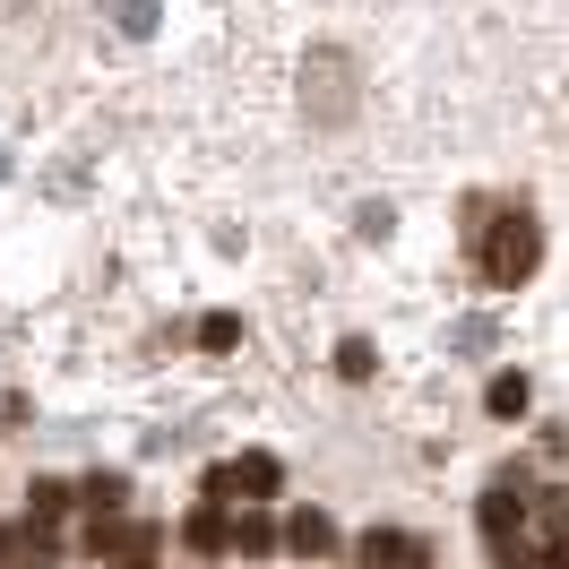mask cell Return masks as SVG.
Listing matches in <instances>:
<instances>
[{"instance_id": "6da1fadb", "label": "cell", "mask_w": 569, "mask_h": 569, "mask_svg": "<svg viewBox=\"0 0 569 569\" xmlns=\"http://www.w3.org/2000/svg\"><path fill=\"white\" fill-rule=\"evenodd\" d=\"M535 259H543V224H535L527 208H509L500 224H483V242H475V268H483V284H492V293L527 284Z\"/></svg>"}, {"instance_id": "7a4b0ae2", "label": "cell", "mask_w": 569, "mask_h": 569, "mask_svg": "<svg viewBox=\"0 0 569 569\" xmlns=\"http://www.w3.org/2000/svg\"><path fill=\"white\" fill-rule=\"evenodd\" d=\"M284 492V466L268 458V449H242V458L208 466V500L224 509V500H277Z\"/></svg>"}, {"instance_id": "3957f363", "label": "cell", "mask_w": 569, "mask_h": 569, "mask_svg": "<svg viewBox=\"0 0 569 569\" xmlns=\"http://www.w3.org/2000/svg\"><path fill=\"white\" fill-rule=\"evenodd\" d=\"M475 527H483V543H492V552H509V543H518V527H527V500L500 483V492L475 500Z\"/></svg>"}, {"instance_id": "277c9868", "label": "cell", "mask_w": 569, "mask_h": 569, "mask_svg": "<svg viewBox=\"0 0 569 569\" xmlns=\"http://www.w3.org/2000/svg\"><path fill=\"white\" fill-rule=\"evenodd\" d=\"M147 543H156V527H130V518H87V552H96V561H130V552H147Z\"/></svg>"}, {"instance_id": "5b68a950", "label": "cell", "mask_w": 569, "mask_h": 569, "mask_svg": "<svg viewBox=\"0 0 569 569\" xmlns=\"http://www.w3.org/2000/svg\"><path fill=\"white\" fill-rule=\"evenodd\" d=\"M277 543H284V552H302V561H320L328 543H337V527H328V509H293V518L277 527Z\"/></svg>"}, {"instance_id": "8992f818", "label": "cell", "mask_w": 569, "mask_h": 569, "mask_svg": "<svg viewBox=\"0 0 569 569\" xmlns=\"http://www.w3.org/2000/svg\"><path fill=\"white\" fill-rule=\"evenodd\" d=\"M362 561L371 569H423V543H415L406 527H371L362 535Z\"/></svg>"}, {"instance_id": "52a82bcc", "label": "cell", "mask_w": 569, "mask_h": 569, "mask_svg": "<svg viewBox=\"0 0 569 569\" xmlns=\"http://www.w3.org/2000/svg\"><path fill=\"white\" fill-rule=\"evenodd\" d=\"M181 543H190V552H224V543H233V518H224V509H216V500H199V509H190V518H181Z\"/></svg>"}, {"instance_id": "ba28073f", "label": "cell", "mask_w": 569, "mask_h": 569, "mask_svg": "<svg viewBox=\"0 0 569 569\" xmlns=\"http://www.w3.org/2000/svg\"><path fill=\"white\" fill-rule=\"evenodd\" d=\"M527 371H500V380H492V389H483V406H492V415H500V423H518V415H527Z\"/></svg>"}, {"instance_id": "9c48e42d", "label": "cell", "mask_w": 569, "mask_h": 569, "mask_svg": "<svg viewBox=\"0 0 569 569\" xmlns=\"http://www.w3.org/2000/svg\"><path fill=\"white\" fill-rule=\"evenodd\" d=\"M70 500H87V518H104V509H121V500H130V475H87Z\"/></svg>"}, {"instance_id": "30bf717a", "label": "cell", "mask_w": 569, "mask_h": 569, "mask_svg": "<svg viewBox=\"0 0 569 569\" xmlns=\"http://www.w3.org/2000/svg\"><path fill=\"white\" fill-rule=\"evenodd\" d=\"M224 552H242V561H268V552H277V527H268V518H233V543H224Z\"/></svg>"}, {"instance_id": "8fae6325", "label": "cell", "mask_w": 569, "mask_h": 569, "mask_svg": "<svg viewBox=\"0 0 569 569\" xmlns=\"http://www.w3.org/2000/svg\"><path fill=\"white\" fill-rule=\"evenodd\" d=\"M233 346H242V320H233V311H208V320H199V355H233Z\"/></svg>"}, {"instance_id": "7c38bea8", "label": "cell", "mask_w": 569, "mask_h": 569, "mask_svg": "<svg viewBox=\"0 0 569 569\" xmlns=\"http://www.w3.org/2000/svg\"><path fill=\"white\" fill-rule=\"evenodd\" d=\"M337 380H371V346H362V337L337 346Z\"/></svg>"}, {"instance_id": "4fadbf2b", "label": "cell", "mask_w": 569, "mask_h": 569, "mask_svg": "<svg viewBox=\"0 0 569 569\" xmlns=\"http://www.w3.org/2000/svg\"><path fill=\"white\" fill-rule=\"evenodd\" d=\"M27 509H36L43 527H52V518H61V509H70V483H36V492H27Z\"/></svg>"}, {"instance_id": "5bb4252c", "label": "cell", "mask_w": 569, "mask_h": 569, "mask_svg": "<svg viewBox=\"0 0 569 569\" xmlns=\"http://www.w3.org/2000/svg\"><path fill=\"white\" fill-rule=\"evenodd\" d=\"M112 569H147V561H139V552H130V561H112Z\"/></svg>"}]
</instances>
